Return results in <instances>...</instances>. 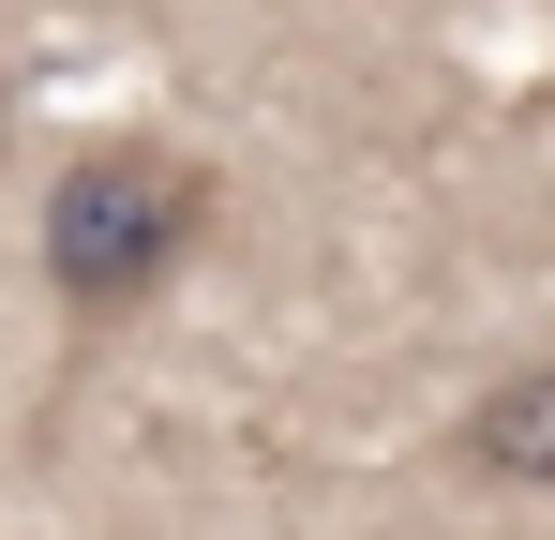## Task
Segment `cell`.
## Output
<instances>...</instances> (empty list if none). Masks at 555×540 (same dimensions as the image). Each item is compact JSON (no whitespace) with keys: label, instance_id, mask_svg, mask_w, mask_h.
<instances>
[{"label":"cell","instance_id":"cell-3","mask_svg":"<svg viewBox=\"0 0 555 540\" xmlns=\"http://www.w3.org/2000/svg\"><path fill=\"white\" fill-rule=\"evenodd\" d=\"M0 136H15V90H0Z\"/></svg>","mask_w":555,"mask_h":540},{"label":"cell","instance_id":"cell-1","mask_svg":"<svg viewBox=\"0 0 555 540\" xmlns=\"http://www.w3.org/2000/svg\"><path fill=\"white\" fill-rule=\"evenodd\" d=\"M210 226H225V180L195 166L181 136H91L46 180V226H30L46 241V300L76 331H120V316H151L210 256Z\"/></svg>","mask_w":555,"mask_h":540},{"label":"cell","instance_id":"cell-2","mask_svg":"<svg viewBox=\"0 0 555 540\" xmlns=\"http://www.w3.org/2000/svg\"><path fill=\"white\" fill-rule=\"evenodd\" d=\"M451 450L480 465V480H511V496H555V346H541V360H511V375L465 406V436H451Z\"/></svg>","mask_w":555,"mask_h":540}]
</instances>
